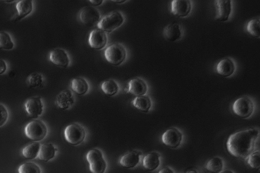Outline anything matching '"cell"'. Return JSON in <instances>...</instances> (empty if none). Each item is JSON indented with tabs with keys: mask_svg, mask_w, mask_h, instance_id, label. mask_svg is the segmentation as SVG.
<instances>
[{
	"mask_svg": "<svg viewBox=\"0 0 260 173\" xmlns=\"http://www.w3.org/2000/svg\"><path fill=\"white\" fill-rule=\"evenodd\" d=\"M259 135L257 128L244 129L230 135L227 142L228 152L237 158H247L254 152Z\"/></svg>",
	"mask_w": 260,
	"mask_h": 173,
	"instance_id": "1",
	"label": "cell"
},
{
	"mask_svg": "<svg viewBox=\"0 0 260 173\" xmlns=\"http://www.w3.org/2000/svg\"><path fill=\"white\" fill-rule=\"evenodd\" d=\"M125 21V17L121 12L114 11L101 18L98 24V27L101 31L111 33L124 24Z\"/></svg>",
	"mask_w": 260,
	"mask_h": 173,
	"instance_id": "2",
	"label": "cell"
},
{
	"mask_svg": "<svg viewBox=\"0 0 260 173\" xmlns=\"http://www.w3.org/2000/svg\"><path fill=\"white\" fill-rule=\"evenodd\" d=\"M48 133L47 125L40 120L36 119L30 122L25 128V134L27 138L35 142L45 139Z\"/></svg>",
	"mask_w": 260,
	"mask_h": 173,
	"instance_id": "3",
	"label": "cell"
},
{
	"mask_svg": "<svg viewBox=\"0 0 260 173\" xmlns=\"http://www.w3.org/2000/svg\"><path fill=\"white\" fill-rule=\"evenodd\" d=\"M127 50L125 47L119 44H113L105 50L104 56L106 61L118 66L125 62L127 58Z\"/></svg>",
	"mask_w": 260,
	"mask_h": 173,
	"instance_id": "4",
	"label": "cell"
},
{
	"mask_svg": "<svg viewBox=\"0 0 260 173\" xmlns=\"http://www.w3.org/2000/svg\"><path fill=\"white\" fill-rule=\"evenodd\" d=\"M86 160L90 164V170L92 173H104L107 164L102 151L93 149L86 155Z\"/></svg>",
	"mask_w": 260,
	"mask_h": 173,
	"instance_id": "5",
	"label": "cell"
},
{
	"mask_svg": "<svg viewBox=\"0 0 260 173\" xmlns=\"http://www.w3.org/2000/svg\"><path fill=\"white\" fill-rule=\"evenodd\" d=\"M64 134L65 139L68 143L77 146L85 140L86 132L83 126L76 123L67 126L65 129Z\"/></svg>",
	"mask_w": 260,
	"mask_h": 173,
	"instance_id": "6",
	"label": "cell"
},
{
	"mask_svg": "<svg viewBox=\"0 0 260 173\" xmlns=\"http://www.w3.org/2000/svg\"><path fill=\"white\" fill-rule=\"evenodd\" d=\"M234 113L243 119L250 117L254 113L255 105L253 101L247 96H242L236 99L232 106Z\"/></svg>",
	"mask_w": 260,
	"mask_h": 173,
	"instance_id": "7",
	"label": "cell"
},
{
	"mask_svg": "<svg viewBox=\"0 0 260 173\" xmlns=\"http://www.w3.org/2000/svg\"><path fill=\"white\" fill-rule=\"evenodd\" d=\"M81 22L88 27H93L98 24L101 19L99 11L95 7L85 6L79 14Z\"/></svg>",
	"mask_w": 260,
	"mask_h": 173,
	"instance_id": "8",
	"label": "cell"
},
{
	"mask_svg": "<svg viewBox=\"0 0 260 173\" xmlns=\"http://www.w3.org/2000/svg\"><path fill=\"white\" fill-rule=\"evenodd\" d=\"M162 140L165 146L177 148L182 142L183 134L177 128H171L162 134Z\"/></svg>",
	"mask_w": 260,
	"mask_h": 173,
	"instance_id": "9",
	"label": "cell"
},
{
	"mask_svg": "<svg viewBox=\"0 0 260 173\" xmlns=\"http://www.w3.org/2000/svg\"><path fill=\"white\" fill-rule=\"evenodd\" d=\"M24 106L29 117L33 119L40 117L44 110V105L40 97H33L28 99Z\"/></svg>",
	"mask_w": 260,
	"mask_h": 173,
	"instance_id": "10",
	"label": "cell"
},
{
	"mask_svg": "<svg viewBox=\"0 0 260 173\" xmlns=\"http://www.w3.org/2000/svg\"><path fill=\"white\" fill-rule=\"evenodd\" d=\"M215 19L221 21L228 20L232 13V1L230 0H216L214 1Z\"/></svg>",
	"mask_w": 260,
	"mask_h": 173,
	"instance_id": "11",
	"label": "cell"
},
{
	"mask_svg": "<svg viewBox=\"0 0 260 173\" xmlns=\"http://www.w3.org/2000/svg\"><path fill=\"white\" fill-rule=\"evenodd\" d=\"M192 9L189 0H173L171 4V12L173 16L184 17L189 15Z\"/></svg>",
	"mask_w": 260,
	"mask_h": 173,
	"instance_id": "12",
	"label": "cell"
},
{
	"mask_svg": "<svg viewBox=\"0 0 260 173\" xmlns=\"http://www.w3.org/2000/svg\"><path fill=\"white\" fill-rule=\"evenodd\" d=\"M49 60L55 65L63 68L68 67L70 63L67 52L60 48H55L49 53Z\"/></svg>",
	"mask_w": 260,
	"mask_h": 173,
	"instance_id": "13",
	"label": "cell"
},
{
	"mask_svg": "<svg viewBox=\"0 0 260 173\" xmlns=\"http://www.w3.org/2000/svg\"><path fill=\"white\" fill-rule=\"evenodd\" d=\"M108 37L105 32L99 30L92 31L89 35V43L91 48L96 50L104 48L107 44Z\"/></svg>",
	"mask_w": 260,
	"mask_h": 173,
	"instance_id": "14",
	"label": "cell"
},
{
	"mask_svg": "<svg viewBox=\"0 0 260 173\" xmlns=\"http://www.w3.org/2000/svg\"><path fill=\"white\" fill-rule=\"evenodd\" d=\"M75 103V98L73 93L69 90H65L61 92L55 99L57 107L63 110H69Z\"/></svg>",
	"mask_w": 260,
	"mask_h": 173,
	"instance_id": "15",
	"label": "cell"
},
{
	"mask_svg": "<svg viewBox=\"0 0 260 173\" xmlns=\"http://www.w3.org/2000/svg\"><path fill=\"white\" fill-rule=\"evenodd\" d=\"M147 92V85L141 78H135L129 82L128 92L136 97L146 95Z\"/></svg>",
	"mask_w": 260,
	"mask_h": 173,
	"instance_id": "16",
	"label": "cell"
},
{
	"mask_svg": "<svg viewBox=\"0 0 260 173\" xmlns=\"http://www.w3.org/2000/svg\"><path fill=\"white\" fill-rule=\"evenodd\" d=\"M142 155L139 151H130L121 157L120 164L126 169L134 168L139 164Z\"/></svg>",
	"mask_w": 260,
	"mask_h": 173,
	"instance_id": "17",
	"label": "cell"
},
{
	"mask_svg": "<svg viewBox=\"0 0 260 173\" xmlns=\"http://www.w3.org/2000/svg\"><path fill=\"white\" fill-rule=\"evenodd\" d=\"M235 70L236 66L234 62L228 58L221 60L216 66L217 73L226 78L232 76Z\"/></svg>",
	"mask_w": 260,
	"mask_h": 173,
	"instance_id": "18",
	"label": "cell"
},
{
	"mask_svg": "<svg viewBox=\"0 0 260 173\" xmlns=\"http://www.w3.org/2000/svg\"><path fill=\"white\" fill-rule=\"evenodd\" d=\"M182 34V28L177 23L169 24L163 29L164 37L169 41L175 42L180 39Z\"/></svg>",
	"mask_w": 260,
	"mask_h": 173,
	"instance_id": "19",
	"label": "cell"
},
{
	"mask_svg": "<svg viewBox=\"0 0 260 173\" xmlns=\"http://www.w3.org/2000/svg\"><path fill=\"white\" fill-rule=\"evenodd\" d=\"M161 155L156 152L147 154L144 157L143 165L144 168L148 171L156 170L161 164Z\"/></svg>",
	"mask_w": 260,
	"mask_h": 173,
	"instance_id": "20",
	"label": "cell"
},
{
	"mask_svg": "<svg viewBox=\"0 0 260 173\" xmlns=\"http://www.w3.org/2000/svg\"><path fill=\"white\" fill-rule=\"evenodd\" d=\"M57 149L52 143H46L41 145L38 157L43 162H47L55 157Z\"/></svg>",
	"mask_w": 260,
	"mask_h": 173,
	"instance_id": "21",
	"label": "cell"
},
{
	"mask_svg": "<svg viewBox=\"0 0 260 173\" xmlns=\"http://www.w3.org/2000/svg\"><path fill=\"white\" fill-rule=\"evenodd\" d=\"M18 13L16 19L20 20L32 13L33 9V3L32 0H21L16 5Z\"/></svg>",
	"mask_w": 260,
	"mask_h": 173,
	"instance_id": "22",
	"label": "cell"
},
{
	"mask_svg": "<svg viewBox=\"0 0 260 173\" xmlns=\"http://www.w3.org/2000/svg\"><path fill=\"white\" fill-rule=\"evenodd\" d=\"M71 88L78 95H83L89 90V84L83 78L79 77L73 79L71 82Z\"/></svg>",
	"mask_w": 260,
	"mask_h": 173,
	"instance_id": "23",
	"label": "cell"
},
{
	"mask_svg": "<svg viewBox=\"0 0 260 173\" xmlns=\"http://www.w3.org/2000/svg\"><path fill=\"white\" fill-rule=\"evenodd\" d=\"M132 103L137 110L145 113L148 112L152 106L150 98L146 95L135 97Z\"/></svg>",
	"mask_w": 260,
	"mask_h": 173,
	"instance_id": "24",
	"label": "cell"
},
{
	"mask_svg": "<svg viewBox=\"0 0 260 173\" xmlns=\"http://www.w3.org/2000/svg\"><path fill=\"white\" fill-rule=\"evenodd\" d=\"M40 147L39 142H33L23 148L22 154L27 159H34L38 157Z\"/></svg>",
	"mask_w": 260,
	"mask_h": 173,
	"instance_id": "25",
	"label": "cell"
},
{
	"mask_svg": "<svg viewBox=\"0 0 260 173\" xmlns=\"http://www.w3.org/2000/svg\"><path fill=\"white\" fill-rule=\"evenodd\" d=\"M101 89L107 96H113L119 92V86L116 81L110 79L103 82L101 85Z\"/></svg>",
	"mask_w": 260,
	"mask_h": 173,
	"instance_id": "26",
	"label": "cell"
},
{
	"mask_svg": "<svg viewBox=\"0 0 260 173\" xmlns=\"http://www.w3.org/2000/svg\"><path fill=\"white\" fill-rule=\"evenodd\" d=\"M224 168V162L220 157H214L208 161L206 165V170L211 173H220Z\"/></svg>",
	"mask_w": 260,
	"mask_h": 173,
	"instance_id": "27",
	"label": "cell"
},
{
	"mask_svg": "<svg viewBox=\"0 0 260 173\" xmlns=\"http://www.w3.org/2000/svg\"><path fill=\"white\" fill-rule=\"evenodd\" d=\"M14 47V43L10 34L5 31L0 32V48L11 50Z\"/></svg>",
	"mask_w": 260,
	"mask_h": 173,
	"instance_id": "28",
	"label": "cell"
},
{
	"mask_svg": "<svg viewBox=\"0 0 260 173\" xmlns=\"http://www.w3.org/2000/svg\"><path fill=\"white\" fill-rule=\"evenodd\" d=\"M27 83L31 88H38L44 83V77L39 73H33L29 76Z\"/></svg>",
	"mask_w": 260,
	"mask_h": 173,
	"instance_id": "29",
	"label": "cell"
},
{
	"mask_svg": "<svg viewBox=\"0 0 260 173\" xmlns=\"http://www.w3.org/2000/svg\"><path fill=\"white\" fill-rule=\"evenodd\" d=\"M246 30L252 37L260 38V23L259 19H253L247 23Z\"/></svg>",
	"mask_w": 260,
	"mask_h": 173,
	"instance_id": "30",
	"label": "cell"
},
{
	"mask_svg": "<svg viewBox=\"0 0 260 173\" xmlns=\"http://www.w3.org/2000/svg\"><path fill=\"white\" fill-rule=\"evenodd\" d=\"M39 166L33 162H26L21 164L18 168L19 173H41Z\"/></svg>",
	"mask_w": 260,
	"mask_h": 173,
	"instance_id": "31",
	"label": "cell"
},
{
	"mask_svg": "<svg viewBox=\"0 0 260 173\" xmlns=\"http://www.w3.org/2000/svg\"><path fill=\"white\" fill-rule=\"evenodd\" d=\"M247 163L252 169H258L260 167V151H256L248 157Z\"/></svg>",
	"mask_w": 260,
	"mask_h": 173,
	"instance_id": "32",
	"label": "cell"
},
{
	"mask_svg": "<svg viewBox=\"0 0 260 173\" xmlns=\"http://www.w3.org/2000/svg\"><path fill=\"white\" fill-rule=\"evenodd\" d=\"M9 112L6 107L2 104H0V127L5 125L8 121Z\"/></svg>",
	"mask_w": 260,
	"mask_h": 173,
	"instance_id": "33",
	"label": "cell"
},
{
	"mask_svg": "<svg viewBox=\"0 0 260 173\" xmlns=\"http://www.w3.org/2000/svg\"><path fill=\"white\" fill-rule=\"evenodd\" d=\"M8 69V66L6 62L2 59H0V75H2L5 73Z\"/></svg>",
	"mask_w": 260,
	"mask_h": 173,
	"instance_id": "34",
	"label": "cell"
},
{
	"mask_svg": "<svg viewBox=\"0 0 260 173\" xmlns=\"http://www.w3.org/2000/svg\"><path fill=\"white\" fill-rule=\"evenodd\" d=\"M158 173H175L174 171H173L172 169L167 167H164L162 168V170L159 171Z\"/></svg>",
	"mask_w": 260,
	"mask_h": 173,
	"instance_id": "35",
	"label": "cell"
},
{
	"mask_svg": "<svg viewBox=\"0 0 260 173\" xmlns=\"http://www.w3.org/2000/svg\"><path fill=\"white\" fill-rule=\"evenodd\" d=\"M89 1L93 5L95 6L102 5L104 2V1H103V0H90Z\"/></svg>",
	"mask_w": 260,
	"mask_h": 173,
	"instance_id": "36",
	"label": "cell"
},
{
	"mask_svg": "<svg viewBox=\"0 0 260 173\" xmlns=\"http://www.w3.org/2000/svg\"><path fill=\"white\" fill-rule=\"evenodd\" d=\"M113 2H117L118 3H125L127 1H126V0H124V1H120V0H117V1H115V0H113Z\"/></svg>",
	"mask_w": 260,
	"mask_h": 173,
	"instance_id": "37",
	"label": "cell"
},
{
	"mask_svg": "<svg viewBox=\"0 0 260 173\" xmlns=\"http://www.w3.org/2000/svg\"><path fill=\"white\" fill-rule=\"evenodd\" d=\"M220 173H234L231 170H226L223 172H221Z\"/></svg>",
	"mask_w": 260,
	"mask_h": 173,
	"instance_id": "38",
	"label": "cell"
},
{
	"mask_svg": "<svg viewBox=\"0 0 260 173\" xmlns=\"http://www.w3.org/2000/svg\"><path fill=\"white\" fill-rule=\"evenodd\" d=\"M187 173H197V172L196 171L192 170L188 172Z\"/></svg>",
	"mask_w": 260,
	"mask_h": 173,
	"instance_id": "39",
	"label": "cell"
},
{
	"mask_svg": "<svg viewBox=\"0 0 260 173\" xmlns=\"http://www.w3.org/2000/svg\"><path fill=\"white\" fill-rule=\"evenodd\" d=\"M14 1H5V2H13Z\"/></svg>",
	"mask_w": 260,
	"mask_h": 173,
	"instance_id": "40",
	"label": "cell"
}]
</instances>
